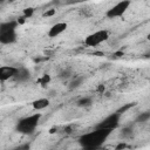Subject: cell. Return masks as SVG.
Returning a JSON list of instances; mask_svg holds the SVG:
<instances>
[{"mask_svg": "<svg viewBox=\"0 0 150 150\" xmlns=\"http://www.w3.org/2000/svg\"><path fill=\"white\" fill-rule=\"evenodd\" d=\"M110 134H111V130L95 128V130L81 135L79 137V143L82 148L87 150H95L107 141Z\"/></svg>", "mask_w": 150, "mask_h": 150, "instance_id": "cell-1", "label": "cell"}, {"mask_svg": "<svg viewBox=\"0 0 150 150\" xmlns=\"http://www.w3.org/2000/svg\"><path fill=\"white\" fill-rule=\"evenodd\" d=\"M41 117H42L41 112H35V114L28 115L26 117H22L18 121L15 130L22 135H30L35 131Z\"/></svg>", "mask_w": 150, "mask_h": 150, "instance_id": "cell-2", "label": "cell"}, {"mask_svg": "<svg viewBox=\"0 0 150 150\" xmlns=\"http://www.w3.org/2000/svg\"><path fill=\"white\" fill-rule=\"evenodd\" d=\"M108 39H109V32L105 29H100V30H96V32L87 35L84 39V43L88 47H96V46L101 45L102 42L107 41Z\"/></svg>", "mask_w": 150, "mask_h": 150, "instance_id": "cell-3", "label": "cell"}, {"mask_svg": "<svg viewBox=\"0 0 150 150\" xmlns=\"http://www.w3.org/2000/svg\"><path fill=\"white\" fill-rule=\"evenodd\" d=\"M120 120H121V114L115 111L109 114L108 116H105L97 125V129H105V130H114L120 125Z\"/></svg>", "mask_w": 150, "mask_h": 150, "instance_id": "cell-4", "label": "cell"}, {"mask_svg": "<svg viewBox=\"0 0 150 150\" xmlns=\"http://www.w3.org/2000/svg\"><path fill=\"white\" fill-rule=\"evenodd\" d=\"M130 4H131V2L128 1V0H123V1H120V2L115 4L112 7H110L109 9H107L105 16H107L108 19H115V18L122 16V15L127 12V9L129 8Z\"/></svg>", "mask_w": 150, "mask_h": 150, "instance_id": "cell-5", "label": "cell"}, {"mask_svg": "<svg viewBox=\"0 0 150 150\" xmlns=\"http://www.w3.org/2000/svg\"><path fill=\"white\" fill-rule=\"evenodd\" d=\"M18 69L16 67H13V66H2L0 67V80L2 82L9 80V79H14L16 73H18Z\"/></svg>", "mask_w": 150, "mask_h": 150, "instance_id": "cell-6", "label": "cell"}, {"mask_svg": "<svg viewBox=\"0 0 150 150\" xmlns=\"http://www.w3.org/2000/svg\"><path fill=\"white\" fill-rule=\"evenodd\" d=\"M16 30H2L0 32V42L2 45H12L16 42Z\"/></svg>", "mask_w": 150, "mask_h": 150, "instance_id": "cell-7", "label": "cell"}, {"mask_svg": "<svg viewBox=\"0 0 150 150\" xmlns=\"http://www.w3.org/2000/svg\"><path fill=\"white\" fill-rule=\"evenodd\" d=\"M68 28V25L66 23V22H56V23H54L50 28H49V30H48V36L49 38H56V36H59V35H61L66 29Z\"/></svg>", "mask_w": 150, "mask_h": 150, "instance_id": "cell-8", "label": "cell"}, {"mask_svg": "<svg viewBox=\"0 0 150 150\" xmlns=\"http://www.w3.org/2000/svg\"><path fill=\"white\" fill-rule=\"evenodd\" d=\"M29 79H30V73H29V70H28L27 68H25V67L19 68V69H18V73H16V75H15V77H14V80H15L16 82H19V83L26 82V81H28Z\"/></svg>", "mask_w": 150, "mask_h": 150, "instance_id": "cell-9", "label": "cell"}, {"mask_svg": "<svg viewBox=\"0 0 150 150\" xmlns=\"http://www.w3.org/2000/svg\"><path fill=\"white\" fill-rule=\"evenodd\" d=\"M49 104H50V102H49V100L48 98H46V97H41V98H38V100H34L33 102H32V107H33V109H35V110H43V109H46L47 107H49Z\"/></svg>", "mask_w": 150, "mask_h": 150, "instance_id": "cell-10", "label": "cell"}, {"mask_svg": "<svg viewBox=\"0 0 150 150\" xmlns=\"http://www.w3.org/2000/svg\"><path fill=\"white\" fill-rule=\"evenodd\" d=\"M83 82H84V76H75V77H73V80L69 82L68 87H69V89L74 90V89L80 88V87L83 84Z\"/></svg>", "mask_w": 150, "mask_h": 150, "instance_id": "cell-11", "label": "cell"}, {"mask_svg": "<svg viewBox=\"0 0 150 150\" xmlns=\"http://www.w3.org/2000/svg\"><path fill=\"white\" fill-rule=\"evenodd\" d=\"M93 104V98L89 97V96H86V97H82L80 100H77L76 102V105L80 107V108H88Z\"/></svg>", "mask_w": 150, "mask_h": 150, "instance_id": "cell-12", "label": "cell"}, {"mask_svg": "<svg viewBox=\"0 0 150 150\" xmlns=\"http://www.w3.org/2000/svg\"><path fill=\"white\" fill-rule=\"evenodd\" d=\"M132 134H134L132 127H131V125H127V127H123V128H122V130H121V132H120V136H121L122 138H129V137L132 136Z\"/></svg>", "mask_w": 150, "mask_h": 150, "instance_id": "cell-13", "label": "cell"}, {"mask_svg": "<svg viewBox=\"0 0 150 150\" xmlns=\"http://www.w3.org/2000/svg\"><path fill=\"white\" fill-rule=\"evenodd\" d=\"M149 120H150V111L148 110V111H143V112L138 114L135 121H136L137 123H145V122H148Z\"/></svg>", "mask_w": 150, "mask_h": 150, "instance_id": "cell-14", "label": "cell"}, {"mask_svg": "<svg viewBox=\"0 0 150 150\" xmlns=\"http://www.w3.org/2000/svg\"><path fill=\"white\" fill-rule=\"evenodd\" d=\"M50 82V75L49 74H43L40 80H39V83L42 86V87H46V84H48Z\"/></svg>", "mask_w": 150, "mask_h": 150, "instance_id": "cell-15", "label": "cell"}, {"mask_svg": "<svg viewBox=\"0 0 150 150\" xmlns=\"http://www.w3.org/2000/svg\"><path fill=\"white\" fill-rule=\"evenodd\" d=\"M70 76H71V71H70V69H63V70H61V71L59 73V79H61V80L69 79Z\"/></svg>", "mask_w": 150, "mask_h": 150, "instance_id": "cell-16", "label": "cell"}, {"mask_svg": "<svg viewBox=\"0 0 150 150\" xmlns=\"http://www.w3.org/2000/svg\"><path fill=\"white\" fill-rule=\"evenodd\" d=\"M30 149V143H22L15 148H13L12 150H29Z\"/></svg>", "mask_w": 150, "mask_h": 150, "instance_id": "cell-17", "label": "cell"}, {"mask_svg": "<svg viewBox=\"0 0 150 150\" xmlns=\"http://www.w3.org/2000/svg\"><path fill=\"white\" fill-rule=\"evenodd\" d=\"M134 105H135V103H128V104L123 105L122 108H120V109H118V110H116V111H117V112H120V114L122 115V114H124L128 109H130V108H131V107H134Z\"/></svg>", "mask_w": 150, "mask_h": 150, "instance_id": "cell-18", "label": "cell"}, {"mask_svg": "<svg viewBox=\"0 0 150 150\" xmlns=\"http://www.w3.org/2000/svg\"><path fill=\"white\" fill-rule=\"evenodd\" d=\"M33 13H34V9H33L32 7L26 8V9H23V18L28 19V18H30V16L33 15Z\"/></svg>", "mask_w": 150, "mask_h": 150, "instance_id": "cell-19", "label": "cell"}, {"mask_svg": "<svg viewBox=\"0 0 150 150\" xmlns=\"http://www.w3.org/2000/svg\"><path fill=\"white\" fill-rule=\"evenodd\" d=\"M55 14V9H49V11H47L46 13H43V16H52V15H54Z\"/></svg>", "mask_w": 150, "mask_h": 150, "instance_id": "cell-20", "label": "cell"}, {"mask_svg": "<svg viewBox=\"0 0 150 150\" xmlns=\"http://www.w3.org/2000/svg\"><path fill=\"white\" fill-rule=\"evenodd\" d=\"M98 91H104V86L103 84H100L98 86Z\"/></svg>", "mask_w": 150, "mask_h": 150, "instance_id": "cell-21", "label": "cell"}, {"mask_svg": "<svg viewBox=\"0 0 150 150\" xmlns=\"http://www.w3.org/2000/svg\"><path fill=\"white\" fill-rule=\"evenodd\" d=\"M124 146H125V145H124V144H120V145H118V146H117V150H118V149H123V148H124Z\"/></svg>", "mask_w": 150, "mask_h": 150, "instance_id": "cell-22", "label": "cell"}]
</instances>
